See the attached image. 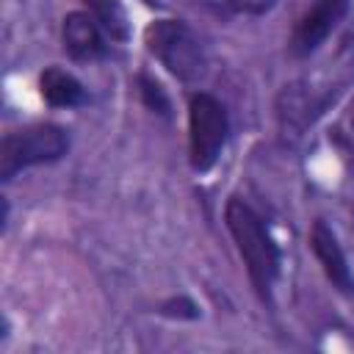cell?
Listing matches in <instances>:
<instances>
[{
	"mask_svg": "<svg viewBox=\"0 0 354 354\" xmlns=\"http://www.w3.org/2000/svg\"><path fill=\"white\" fill-rule=\"evenodd\" d=\"M224 224L232 235V243L243 260L246 277L252 282L254 296L260 299L263 307H274V288L279 279V266H282V254L279 246L274 241V235L268 232L263 216L241 196H230L224 205Z\"/></svg>",
	"mask_w": 354,
	"mask_h": 354,
	"instance_id": "1",
	"label": "cell"
},
{
	"mask_svg": "<svg viewBox=\"0 0 354 354\" xmlns=\"http://www.w3.org/2000/svg\"><path fill=\"white\" fill-rule=\"evenodd\" d=\"M144 47L147 53L180 83L191 86L207 75V55L185 19L160 17L144 28Z\"/></svg>",
	"mask_w": 354,
	"mask_h": 354,
	"instance_id": "2",
	"label": "cell"
},
{
	"mask_svg": "<svg viewBox=\"0 0 354 354\" xmlns=\"http://www.w3.org/2000/svg\"><path fill=\"white\" fill-rule=\"evenodd\" d=\"M69 147H72L69 130L55 122H39L6 133L0 141V180L11 183L25 169L55 163L69 152Z\"/></svg>",
	"mask_w": 354,
	"mask_h": 354,
	"instance_id": "3",
	"label": "cell"
},
{
	"mask_svg": "<svg viewBox=\"0 0 354 354\" xmlns=\"http://www.w3.org/2000/svg\"><path fill=\"white\" fill-rule=\"evenodd\" d=\"M230 138L227 105L210 91H194L188 97V163L196 174H207Z\"/></svg>",
	"mask_w": 354,
	"mask_h": 354,
	"instance_id": "4",
	"label": "cell"
},
{
	"mask_svg": "<svg viewBox=\"0 0 354 354\" xmlns=\"http://www.w3.org/2000/svg\"><path fill=\"white\" fill-rule=\"evenodd\" d=\"M332 100H335V91H321L315 86H310L307 80L285 83L274 100V116H277L279 138L288 147L299 144Z\"/></svg>",
	"mask_w": 354,
	"mask_h": 354,
	"instance_id": "5",
	"label": "cell"
},
{
	"mask_svg": "<svg viewBox=\"0 0 354 354\" xmlns=\"http://www.w3.org/2000/svg\"><path fill=\"white\" fill-rule=\"evenodd\" d=\"M348 0H315L296 22L288 39V53L290 58H310L313 53L321 50V44L337 30V25L348 14Z\"/></svg>",
	"mask_w": 354,
	"mask_h": 354,
	"instance_id": "6",
	"label": "cell"
},
{
	"mask_svg": "<svg viewBox=\"0 0 354 354\" xmlns=\"http://www.w3.org/2000/svg\"><path fill=\"white\" fill-rule=\"evenodd\" d=\"M307 246L315 257V263L321 266L326 282L346 299H354V271L348 266V257L343 252V243L337 238V232L324 221L315 218L307 235Z\"/></svg>",
	"mask_w": 354,
	"mask_h": 354,
	"instance_id": "7",
	"label": "cell"
},
{
	"mask_svg": "<svg viewBox=\"0 0 354 354\" xmlns=\"http://www.w3.org/2000/svg\"><path fill=\"white\" fill-rule=\"evenodd\" d=\"M61 44L75 64H91L108 55L105 30L91 11H66L61 19Z\"/></svg>",
	"mask_w": 354,
	"mask_h": 354,
	"instance_id": "8",
	"label": "cell"
},
{
	"mask_svg": "<svg viewBox=\"0 0 354 354\" xmlns=\"http://www.w3.org/2000/svg\"><path fill=\"white\" fill-rule=\"evenodd\" d=\"M39 94L50 108H83L88 105V91L80 83L77 75H72L64 66H44L39 72Z\"/></svg>",
	"mask_w": 354,
	"mask_h": 354,
	"instance_id": "9",
	"label": "cell"
},
{
	"mask_svg": "<svg viewBox=\"0 0 354 354\" xmlns=\"http://www.w3.org/2000/svg\"><path fill=\"white\" fill-rule=\"evenodd\" d=\"M86 6L100 22V28L105 30V36H111L113 41L130 39V19H127L122 0H86Z\"/></svg>",
	"mask_w": 354,
	"mask_h": 354,
	"instance_id": "10",
	"label": "cell"
},
{
	"mask_svg": "<svg viewBox=\"0 0 354 354\" xmlns=\"http://www.w3.org/2000/svg\"><path fill=\"white\" fill-rule=\"evenodd\" d=\"M136 86H138V97H141V102H144V108L149 113H155L160 119H171V100H169V94H166L160 80H155L147 72H138L136 75Z\"/></svg>",
	"mask_w": 354,
	"mask_h": 354,
	"instance_id": "11",
	"label": "cell"
},
{
	"mask_svg": "<svg viewBox=\"0 0 354 354\" xmlns=\"http://www.w3.org/2000/svg\"><path fill=\"white\" fill-rule=\"evenodd\" d=\"M158 313L166 315V318H177V321H196L199 318V304L188 296H171V299L158 304Z\"/></svg>",
	"mask_w": 354,
	"mask_h": 354,
	"instance_id": "12",
	"label": "cell"
},
{
	"mask_svg": "<svg viewBox=\"0 0 354 354\" xmlns=\"http://www.w3.org/2000/svg\"><path fill=\"white\" fill-rule=\"evenodd\" d=\"M279 0H230V11L235 14H246V17H263L268 14Z\"/></svg>",
	"mask_w": 354,
	"mask_h": 354,
	"instance_id": "13",
	"label": "cell"
},
{
	"mask_svg": "<svg viewBox=\"0 0 354 354\" xmlns=\"http://www.w3.org/2000/svg\"><path fill=\"white\" fill-rule=\"evenodd\" d=\"M348 124H351V133H354V100H351V108H348Z\"/></svg>",
	"mask_w": 354,
	"mask_h": 354,
	"instance_id": "14",
	"label": "cell"
}]
</instances>
